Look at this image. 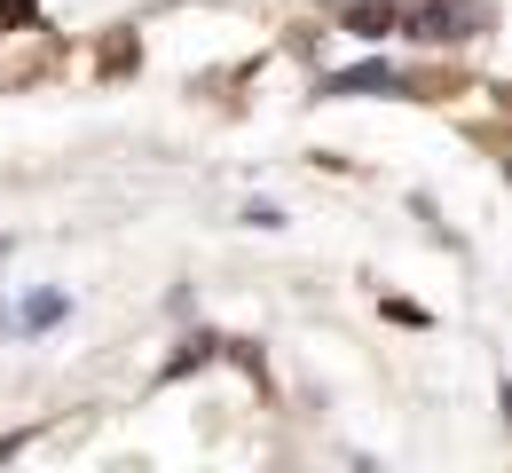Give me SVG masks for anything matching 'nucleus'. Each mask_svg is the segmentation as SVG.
I'll return each mask as SVG.
<instances>
[{
    "mask_svg": "<svg viewBox=\"0 0 512 473\" xmlns=\"http://www.w3.org/2000/svg\"><path fill=\"white\" fill-rule=\"evenodd\" d=\"M64 316H71V292H32V300H24V308H16V316H8V332L40 339V332H56V324H64Z\"/></svg>",
    "mask_w": 512,
    "mask_h": 473,
    "instance_id": "3",
    "label": "nucleus"
},
{
    "mask_svg": "<svg viewBox=\"0 0 512 473\" xmlns=\"http://www.w3.org/2000/svg\"><path fill=\"white\" fill-rule=\"evenodd\" d=\"M355 473H379V458H355Z\"/></svg>",
    "mask_w": 512,
    "mask_h": 473,
    "instance_id": "7",
    "label": "nucleus"
},
{
    "mask_svg": "<svg viewBox=\"0 0 512 473\" xmlns=\"http://www.w3.org/2000/svg\"><path fill=\"white\" fill-rule=\"evenodd\" d=\"M339 24H347L355 40H386V32H402L394 0H355V8H339Z\"/></svg>",
    "mask_w": 512,
    "mask_h": 473,
    "instance_id": "4",
    "label": "nucleus"
},
{
    "mask_svg": "<svg viewBox=\"0 0 512 473\" xmlns=\"http://www.w3.org/2000/svg\"><path fill=\"white\" fill-rule=\"evenodd\" d=\"M316 95H410V79L386 64V56H363V64H347V71H323Z\"/></svg>",
    "mask_w": 512,
    "mask_h": 473,
    "instance_id": "2",
    "label": "nucleus"
},
{
    "mask_svg": "<svg viewBox=\"0 0 512 473\" xmlns=\"http://www.w3.org/2000/svg\"><path fill=\"white\" fill-rule=\"evenodd\" d=\"M221 347H229V339H221V332H190V339H182V355L166 363V379H190V371H205V363H213Z\"/></svg>",
    "mask_w": 512,
    "mask_h": 473,
    "instance_id": "5",
    "label": "nucleus"
},
{
    "mask_svg": "<svg viewBox=\"0 0 512 473\" xmlns=\"http://www.w3.org/2000/svg\"><path fill=\"white\" fill-rule=\"evenodd\" d=\"M481 24H489V8H481V0H426V8L410 16V40L449 48V40H473Z\"/></svg>",
    "mask_w": 512,
    "mask_h": 473,
    "instance_id": "1",
    "label": "nucleus"
},
{
    "mask_svg": "<svg viewBox=\"0 0 512 473\" xmlns=\"http://www.w3.org/2000/svg\"><path fill=\"white\" fill-rule=\"evenodd\" d=\"M245 221H253V229H284V213H276L268 198H253V205H245Z\"/></svg>",
    "mask_w": 512,
    "mask_h": 473,
    "instance_id": "6",
    "label": "nucleus"
}]
</instances>
